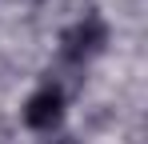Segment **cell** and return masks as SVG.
I'll return each instance as SVG.
<instances>
[{
    "label": "cell",
    "instance_id": "1",
    "mask_svg": "<svg viewBox=\"0 0 148 144\" xmlns=\"http://www.w3.org/2000/svg\"><path fill=\"white\" fill-rule=\"evenodd\" d=\"M104 44H108V24L100 20V16H84V20H76L60 36V52H64L68 64H84V60L100 56Z\"/></svg>",
    "mask_w": 148,
    "mask_h": 144
},
{
    "label": "cell",
    "instance_id": "2",
    "mask_svg": "<svg viewBox=\"0 0 148 144\" xmlns=\"http://www.w3.org/2000/svg\"><path fill=\"white\" fill-rule=\"evenodd\" d=\"M64 116V92L56 84H40L24 104V124L32 132H52Z\"/></svg>",
    "mask_w": 148,
    "mask_h": 144
}]
</instances>
